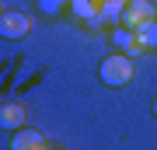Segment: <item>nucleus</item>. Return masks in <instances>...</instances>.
I'll return each instance as SVG.
<instances>
[{
    "label": "nucleus",
    "mask_w": 157,
    "mask_h": 150,
    "mask_svg": "<svg viewBox=\"0 0 157 150\" xmlns=\"http://www.w3.org/2000/svg\"><path fill=\"white\" fill-rule=\"evenodd\" d=\"M112 45L119 52H126V56H140V42H136V28H126V25H119L112 28Z\"/></svg>",
    "instance_id": "nucleus-5"
},
{
    "label": "nucleus",
    "mask_w": 157,
    "mask_h": 150,
    "mask_svg": "<svg viewBox=\"0 0 157 150\" xmlns=\"http://www.w3.org/2000/svg\"><path fill=\"white\" fill-rule=\"evenodd\" d=\"M126 4H129V0H105V4H101V21L119 28V25H122V14H126Z\"/></svg>",
    "instance_id": "nucleus-7"
},
{
    "label": "nucleus",
    "mask_w": 157,
    "mask_h": 150,
    "mask_svg": "<svg viewBox=\"0 0 157 150\" xmlns=\"http://www.w3.org/2000/svg\"><path fill=\"white\" fill-rule=\"evenodd\" d=\"M25 115H28V112H25L21 105H4V108H0V126H4V129H21L25 126Z\"/></svg>",
    "instance_id": "nucleus-8"
},
{
    "label": "nucleus",
    "mask_w": 157,
    "mask_h": 150,
    "mask_svg": "<svg viewBox=\"0 0 157 150\" xmlns=\"http://www.w3.org/2000/svg\"><path fill=\"white\" fill-rule=\"evenodd\" d=\"M49 150H59V147H49Z\"/></svg>",
    "instance_id": "nucleus-12"
},
{
    "label": "nucleus",
    "mask_w": 157,
    "mask_h": 150,
    "mask_svg": "<svg viewBox=\"0 0 157 150\" xmlns=\"http://www.w3.org/2000/svg\"><path fill=\"white\" fill-rule=\"evenodd\" d=\"M154 17H157V7L150 4V0H129L126 14H122V25L126 28H140L147 21H154Z\"/></svg>",
    "instance_id": "nucleus-2"
},
{
    "label": "nucleus",
    "mask_w": 157,
    "mask_h": 150,
    "mask_svg": "<svg viewBox=\"0 0 157 150\" xmlns=\"http://www.w3.org/2000/svg\"><path fill=\"white\" fill-rule=\"evenodd\" d=\"M70 4V14L77 17V21H84V25H105L101 21V4H105V0H67Z\"/></svg>",
    "instance_id": "nucleus-4"
},
{
    "label": "nucleus",
    "mask_w": 157,
    "mask_h": 150,
    "mask_svg": "<svg viewBox=\"0 0 157 150\" xmlns=\"http://www.w3.org/2000/svg\"><path fill=\"white\" fill-rule=\"evenodd\" d=\"M28 28H32L28 14H21V11H4L0 14V35L4 39H25Z\"/></svg>",
    "instance_id": "nucleus-3"
},
{
    "label": "nucleus",
    "mask_w": 157,
    "mask_h": 150,
    "mask_svg": "<svg viewBox=\"0 0 157 150\" xmlns=\"http://www.w3.org/2000/svg\"><path fill=\"white\" fill-rule=\"evenodd\" d=\"M154 115H157V101H154Z\"/></svg>",
    "instance_id": "nucleus-11"
},
{
    "label": "nucleus",
    "mask_w": 157,
    "mask_h": 150,
    "mask_svg": "<svg viewBox=\"0 0 157 150\" xmlns=\"http://www.w3.org/2000/svg\"><path fill=\"white\" fill-rule=\"evenodd\" d=\"M136 42H140V49H143V52L157 49V17H154V21H147V25H140V28H136Z\"/></svg>",
    "instance_id": "nucleus-9"
},
{
    "label": "nucleus",
    "mask_w": 157,
    "mask_h": 150,
    "mask_svg": "<svg viewBox=\"0 0 157 150\" xmlns=\"http://www.w3.org/2000/svg\"><path fill=\"white\" fill-rule=\"evenodd\" d=\"M98 77H101V84H105V87H126V84L133 80V60H129L126 52L105 56V60H101Z\"/></svg>",
    "instance_id": "nucleus-1"
},
{
    "label": "nucleus",
    "mask_w": 157,
    "mask_h": 150,
    "mask_svg": "<svg viewBox=\"0 0 157 150\" xmlns=\"http://www.w3.org/2000/svg\"><path fill=\"white\" fill-rule=\"evenodd\" d=\"M39 11H42L45 17H56V14L63 11V0H39Z\"/></svg>",
    "instance_id": "nucleus-10"
},
{
    "label": "nucleus",
    "mask_w": 157,
    "mask_h": 150,
    "mask_svg": "<svg viewBox=\"0 0 157 150\" xmlns=\"http://www.w3.org/2000/svg\"><path fill=\"white\" fill-rule=\"evenodd\" d=\"M39 147H45V136L39 129H21L11 143V150H39Z\"/></svg>",
    "instance_id": "nucleus-6"
}]
</instances>
